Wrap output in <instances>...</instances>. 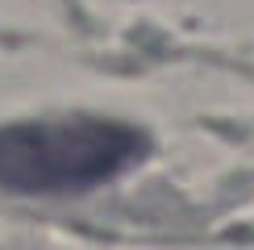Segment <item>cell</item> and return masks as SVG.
Returning a JSON list of instances; mask_svg holds the SVG:
<instances>
[{
    "label": "cell",
    "instance_id": "cell-1",
    "mask_svg": "<svg viewBox=\"0 0 254 250\" xmlns=\"http://www.w3.org/2000/svg\"><path fill=\"white\" fill-rule=\"evenodd\" d=\"M146 133L109 117H59L0 125V188L63 196L129 171L146 154Z\"/></svg>",
    "mask_w": 254,
    "mask_h": 250
}]
</instances>
